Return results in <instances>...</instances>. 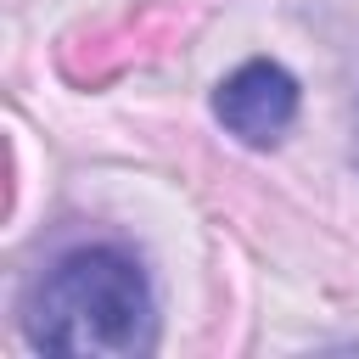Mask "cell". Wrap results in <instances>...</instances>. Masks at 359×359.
Returning a JSON list of instances; mask_svg holds the SVG:
<instances>
[{
	"label": "cell",
	"mask_w": 359,
	"mask_h": 359,
	"mask_svg": "<svg viewBox=\"0 0 359 359\" xmlns=\"http://www.w3.org/2000/svg\"><path fill=\"white\" fill-rule=\"evenodd\" d=\"M22 331L39 353L140 359L157 348V297L135 252L95 241L62 252L28 292Z\"/></svg>",
	"instance_id": "6da1fadb"
},
{
	"label": "cell",
	"mask_w": 359,
	"mask_h": 359,
	"mask_svg": "<svg viewBox=\"0 0 359 359\" xmlns=\"http://www.w3.org/2000/svg\"><path fill=\"white\" fill-rule=\"evenodd\" d=\"M213 118L241 146H275L297 123V79L280 62L252 56L213 90Z\"/></svg>",
	"instance_id": "7a4b0ae2"
}]
</instances>
